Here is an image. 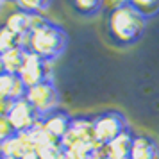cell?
I'll return each instance as SVG.
<instances>
[{
  "instance_id": "cell-1",
  "label": "cell",
  "mask_w": 159,
  "mask_h": 159,
  "mask_svg": "<svg viewBox=\"0 0 159 159\" xmlns=\"http://www.w3.org/2000/svg\"><path fill=\"white\" fill-rule=\"evenodd\" d=\"M145 22L129 2H118L115 4L107 16V36L111 45L118 48H129L143 38Z\"/></svg>"
},
{
  "instance_id": "cell-2",
  "label": "cell",
  "mask_w": 159,
  "mask_h": 159,
  "mask_svg": "<svg viewBox=\"0 0 159 159\" xmlns=\"http://www.w3.org/2000/svg\"><path fill=\"white\" fill-rule=\"evenodd\" d=\"M68 47V34L57 23L47 20L39 27L30 30L29 47L27 50L39 56L47 63H52L63 56V52Z\"/></svg>"
},
{
  "instance_id": "cell-3",
  "label": "cell",
  "mask_w": 159,
  "mask_h": 159,
  "mask_svg": "<svg viewBox=\"0 0 159 159\" xmlns=\"http://www.w3.org/2000/svg\"><path fill=\"white\" fill-rule=\"evenodd\" d=\"M127 127H129V123L120 111H104V113H98V115L93 116L95 139L102 147H107Z\"/></svg>"
},
{
  "instance_id": "cell-4",
  "label": "cell",
  "mask_w": 159,
  "mask_h": 159,
  "mask_svg": "<svg viewBox=\"0 0 159 159\" xmlns=\"http://www.w3.org/2000/svg\"><path fill=\"white\" fill-rule=\"evenodd\" d=\"M25 98L36 109L39 118L59 109V91L54 84V80H45L38 86L29 88L25 93Z\"/></svg>"
},
{
  "instance_id": "cell-5",
  "label": "cell",
  "mask_w": 159,
  "mask_h": 159,
  "mask_svg": "<svg viewBox=\"0 0 159 159\" xmlns=\"http://www.w3.org/2000/svg\"><path fill=\"white\" fill-rule=\"evenodd\" d=\"M18 77H20V80L23 82V86L27 89L41 84L45 80H54L50 73V63H47L45 59H41L39 56H36V54H32L29 50L25 54V61H23Z\"/></svg>"
},
{
  "instance_id": "cell-6",
  "label": "cell",
  "mask_w": 159,
  "mask_h": 159,
  "mask_svg": "<svg viewBox=\"0 0 159 159\" xmlns=\"http://www.w3.org/2000/svg\"><path fill=\"white\" fill-rule=\"evenodd\" d=\"M6 115H7L9 122H11L16 134L29 132V130H32L39 123V115L36 113V109L30 106L25 97L20 98V100L11 102Z\"/></svg>"
},
{
  "instance_id": "cell-7",
  "label": "cell",
  "mask_w": 159,
  "mask_h": 159,
  "mask_svg": "<svg viewBox=\"0 0 159 159\" xmlns=\"http://www.w3.org/2000/svg\"><path fill=\"white\" fill-rule=\"evenodd\" d=\"M27 93V88L23 86L18 75H11V73H4L0 77V113L6 115L7 107L11 102L20 100Z\"/></svg>"
},
{
  "instance_id": "cell-8",
  "label": "cell",
  "mask_w": 159,
  "mask_h": 159,
  "mask_svg": "<svg viewBox=\"0 0 159 159\" xmlns=\"http://www.w3.org/2000/svg\"><path fill=\"white\" fill-rule=\"evenodd\" d=\"M72 115H68L66 111L63 109H56V111H52L48 115H45L39 118V123L43 125V129L50 134L52 138H56L59 143H61V139L68 134V130L72 127Z\"/></svg>"
},
{
  "instance_id": "cell-9",
  "label": "cell",
  "mask_w": 159,
  "mask_h": 159,
  "mask_svg": "<svg viewBox=\"0 0 159 159\" xmlns=\"http://www.w3.org/2000/svg\"><path fill=\"white\" fill-rule=\"evenodd\" d=\"M36 150L34 145L30 141L29 132H20V134H15L9 139H6L4 143L0 145V152L4 157H11V159H23L25 154Z\"/></svg>"
},
{
  "instance_id": "cell-10",
  "label": "cell",
  "mask_w": 159,
  "mask_h": 159,
  "mask_svg": "<svg viewBox=\"0 0 159 159\" xmlns=\"http://www.w3.org/2000/svg\"><path fill=\"white\" fill-rule=\"evenodd\" d=\"M129 159H159V147L156 139L147 134H136Z\"/></svg>"
},
{
  "instance_id": "cell-11",
  "label": "cell",
  "mask_w": 159,
  "mask_h": 159,
  "mask_svg": "<svg viewBox=\"0 0 159 159\" xmlns=\"http://www.w3.org/2000/svg\"><path fill=\"white\" fill-rule=\"evenodd\" d=\"M2 25H6L18 38L27 36V34H30V30H32V15H29V13H25V11L16 7L15 11H11L6 16V20H4Z\"/></svg>"
},
{
  "instance_id": "cell-12",
  "label": "cell",
  "mask_w": 159,
  "mask_h": 159,
  "mask_svg": "<svg viewBox=\"0 0 159 159\" xmlns=\"http://www.w3.org/2000/svg\"><path fill=\"white\" fill-rule=\"evenodd\" d=\"M134 138H136V134L132 132L130 127H127V129L123 130L116 139H113V141L106 147V154H107V157L129 159L130 148H132V143H134Z\"/></svg>"
},
{
  "instance_id": "cell-13",
  "label": "cell",
  "mask_w": 159,
  "mask_h": 159,
  "mask_svg": "<svg viewBox=\"0 0 159 159\" xmlns=\"http://www.w3.org/2000/svg\"><path fill=\"white\" fill-rule=\"evenodd\" d=\"M25 54L27 50L22 48V47H15L13 50L2 54L0 59H2V65H4V70L6 73H11V75H18L20 70H22V65L25 61Z\"/></svg>"
},
{
  "instance_id": "cell-14",
  "label": "cell",
  "mask_w": 159,
  "mask_h": 159,
  "mask_svg": "<svg viewBox=\"0 0 159 159\" xmlns=\"http://www.w3.org/2000/svg\"><path fill=\"white\" fill-rule=\"evenodd\" d=\"M129 4L145 22L159 15V0H129Z\"/></svg>"
},
{
  "instance_id": "cell-15",
  "label": "cell",
  "mask_w": 159,
  "mask_h": 159,
  "mask_svg": "<svg viewBox=\"0 0 159 159\" xmlns=\"http://www.w3.org/2000/svg\"><path fill=\"white\" fill-rule=\"evenodd\" d=\"M70 7L79 16L93 18V16H97L102 11V2H98V0H77V2L70 4Z\"/></svg>"
},
{
  "instance_id": "cell-16",
  "label": "cell",
  "mask_w": 159,
  "mask_h": 159,
  "mask_svg": "<svg viewBox=\"0 0 159 159\" xmlns=\"http://www.w3.org/2000/svg\"><path fill=\"white\" fill-rule=\"evenodd\" d=\"M29 136H30V141H32V145H34V148H41V147H47V145L50 143H56L57 139L56 138H52L47 130L43 129V125L41 123H38L36 127L32 130H29Z\"/></svg>"
},
{
  "instance_id": "cell-17",
  "label": "cell",
  "mask_w": 159,
  "mask_h": 159,
  "mask_svg": "<svg viewBox=\"0 0 159 159\" xmlns=\"http://www.w3.org/2000/svg\"><path fill=\"white\" fill-rule=\"evenodd\" d=\"M18 47V36L13 34L6 25H0V56Z\"/></svg>"
},
{
  "instance_id": "cell-18",
  "label": "cell",
  "mask_w": 159,
  "mask_h": 159,
  "mask_svg": "<svg viewBox=\"0 0 159 159\" xmlns=\"http://www.w3.org/2000/svg\"><path fill=\"white\" fill-rule=\"evenodd\" d=\"M18 9H22L29 15H45L47 9H50V2H30V0H25V2H16L15 4Z\"/></svg>"
},
{
  "instance_id": "cell-19",
  "label": "cell",
  "mask_w": 159,
  "mask_h": 159,
  "mask_svg": "<svg viewBox=\"0 0 159 159\" xmlns=\"http://www.w3.org/2000/svg\"><path fill=\"white\" fill-rule=\"evenodd\" d=\"M36 152L39 156V159H63V147H61L59 141L47 145V147H41Z\"/></svg>"
},
{
  "instance_id": "cell-20",
  "label": "cell",
  "mask_w": 159,
  "mask_h": 159,
  "mask_svg": "<svg viewBox=\"0 0 159 159\" xmlns=\"http://www.w3.org/2000/svg\"><path fill=\"white\" fill-rule=\"evenodd\" d=\"M16 132L15 129H13V125H11V122H9L7 115H2L0 113V145L4 143L6 139H9L11 136H15Z\"/></svg>"
},
{
  "instance_id": "cell-21",
  "label": "cell",
  "mask_w": 159,
  "mask_h": 159,
  "mask_svg": "<svg viewBox=\"0 0 159 159\" xmlns=\"http://www.w3.org/2000/svg\"><path fill=\"white\" fill-rule=\"evenodd\" d=\"M23 159H39V156H38L36 150H32V152H29V154H25V156H23Z\"/></svg>"
},
{
  "instance_id": "cell-22",
  "label": "cell",
  "mask_w": 159,
  "mask_h": 159,
  "mask_svg": "<svg viewBox=\"0 0 159 159\" xmlns=\"http://www.w3.org/2000/svg\"><path fill=\"white\" fill-rule=\"evenodd\" d=\"M6 73V70H4V65H2V59H0V77Z\"/></svg>"
},
{
  "instance_id": "cell-23",
  "label": "cell",
  "mask_w": 159,
  "mask_h": 159,
  "mask_svg": "<svg viewBox=\"0 0 159 159\" xmlns=\"http://www.w3.org/2000/svg\"><path fill=\"white\" fill-rule=\"evenodd\" d=\"M106 159H120V157H106Z\"/></svg>"
},
{
  "instance_id": "cell-24",
  "label": "cell",
  "mask_w": 159,
  "mask_h": 159,
  "mask_svg": "<svg viewBox=\"0 0 159 159\" xmlns=\"http://www.w3.org/2000/svg\"><path fill=\"white\" fill-rule=\"evenodd\" d=\"M0 159H4V156H2V152H0Z\"/></svg>"
},
{
  "instance_id": "cell-25",
  "label": "cell",
  "mask_w": 159,
  "mask_h": 159,
  "mask_svg": "<svg viewBox=\"0 0 159 159\" xmlns=\"http://www.w3.org/2000/svg\"><path fill=\"white\" fill-rule=\"evenodd\" d=\"M4 159H11V157H4Z\"/></svg>"
},
{
  "instance_id": "cell-26",
  "label": "cell",
  "mask_w": 159,
  "mask_h": 159,
  "mask_svg": "<svg viewBox=\"0 0 159 159\" xmlns=\"http://www.w3.org/2000/svg\"><path fill=\"white\" fill-rule=\"evenodd\" d=\"M0 7H2V4H0Z\"/></svg>"
}]
</instances>
